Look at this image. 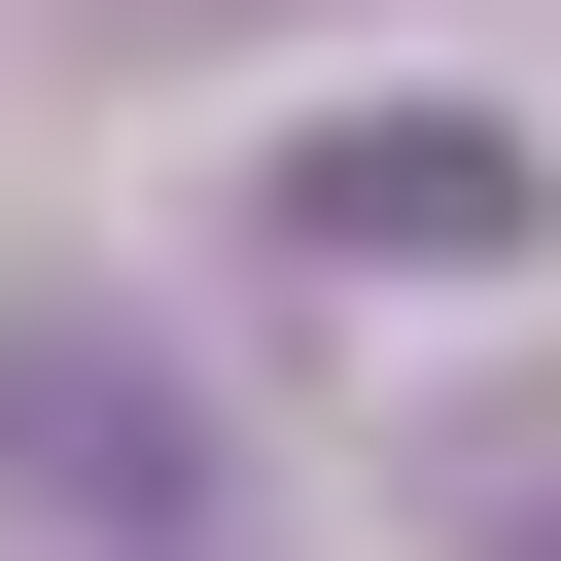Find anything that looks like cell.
<instances>
[{"instance_id": "cell-1", "label": "cell", "mask_w": 561, "mask_h": 561, "mask_svg": "<svg viewBox=\"0 0 561 561\" xmlns=\"http://www.w3.org/2000/svg\"><path fill=\"white\" fill-rule=\"evenodd\" d=\"M0 526L35 561H245V456L140 351V280H0Z\"/></svg>"}, {"instance_id": "cell-2", "label": "cell", "mask_w": 561, "mask_h": 561, "mask_svg": "<svg viewBox=\"0 0 561 561\" xmlns=\"http://www.w3.org/2000/svg\"><path fill=\"white\" fill-rule=\"evenodd\" d=\"M526 105H316L280 140V245H351V280H526Z\"/></svg>"}, {"instance_id": "cell-3", "label": "cell", "mask_w": 561, "mask_h": 561, "mask_svg": "<svg viewBox=\"0 0 561 561\" xmlns=\"http://www.w3.org/2000/svg\"><path fill=\"white\" fill-rule=\"evenodd\" d=\"M456 561H561V456H526V491H491V526H456Z\"/></svg>"}, {"instance_id": "cell-4", "label": "cell", "mask_w": 561, "mask_h": 561, "mask_svg": "<svg viewBox=\"0 0 561 561\" xmlns=\"http://www.w3.org/2000/svg\"><path fill=\"white\" fill-rule=\"evenodd\" d=\"M140 35H210V0H140Z\"/></svg>"}]
</instances>
